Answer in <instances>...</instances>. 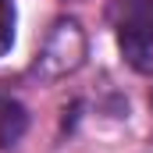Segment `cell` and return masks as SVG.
<instances>
[{
  "label": "cell",
  "instance_id": "cell-1",
  "mask_svg": "<svg viewBox=\"0 0 153 153\" xmlns=\"http://www.w3.org/2000/svg\"><path fill=\"white\" fill-rule=\"evenodd\" d=\"M117 50L139 75H153V0H111Z\"/></svg>",
  "mask_w": 153,
  "mask_h": 153
},
{
  "label": "cell",
  "instance_id": "cell-2",
  "mask_svg": "<svg viewBox=\"0 0 153 153\" xmlns=\"http://www.w3.org/2000/svg\"><path fill=\"white\" fill-rule=\"evenodd\" d=\"M29 128V114L25 107L14 100V96H4L0 93V150H11Z\"/></svg>",
  "mask_w": 153,
  "mask_h": 153
},
{
  "label": "cell",
  "instance_id": "cell-3",
  "mask_svg": "<svg viewBox=\"0 0 153 153\" xmlns=\"http://www.w3.org/2000/svg\"><path fill=\"white\" fill-rule=\"evenodd\" d=\"M14 46V4L0 0V57Z\"/></svg>",
  "mask_w": 153,
  "mask_h": 153
},
{
  "label": "cell",
  "instance_id": "cell-4",
  "mask_svg": "<svg viewBox=\"0 0 153 153\" xmlns=\"http://www.w3.org/2000/svg\"><path fill=\"white\" fill-rule=\"evenodd\" d=\"M150 111H153V93H150Z\"/></svg>",
  "mask_w": 153,
  "mask_h": 153
}]
</instances>
